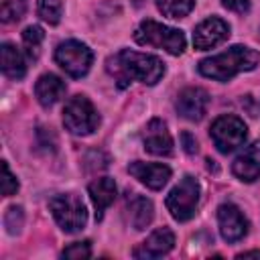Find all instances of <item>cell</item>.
<instances>
[{
	"instance_id": "9a60e30c",
	"label": "cell",
	"mask_w": 260,
	"mask_h": 260,
	"mask_svg": "<svg viewBox=\"0 0 260 260\" xmlns=\"http://www.w3.org/2000/svg\"><path fill=\"white\" fill-rule=\"evenodd\" d=\"M232 173L244 183H252L260 177V140L252 142L236 156L232 165Z\"/></svg>"
},
{
	"instance_id": "d6986e66",
	"label": "cell",
	"mask_w": 260,
	"mask_h": 260,
	"mask_svg": "<svg viewBox=\"0 0 260 260\" xmlns=\"http://www.w3.org/2000/svg\"><path fill=\"white\" fill-rule=\"evenodd\" d=\"M0 67L2 73L10 79H22L26 73V61L18 47L10 43H2L0 47Z\"/></svg>"
},
{
	"instance_id": "cb8c5ba5",
	"label": "cell",
	"mask_w": 260,
	"mask_h": 260,
	"mask_svg": "<svg viewBox=\"0 0 260 260\" xmlns=\"http://www.w3.org/2000/svg\"><path fill=\"white\" fill-rule=\"evenodd\" d=\"M22 223H24L22 207H16V205L8 207V209H6V215H4V228H6V232L14 236V234H18V232H20Z\"/></svg>"
},
{
	"instance_id": "3957f363",
	"label": "cell",
	"mask_w": 260,
	"mask_h": 260,
	"mask_svg": "<svg viewBox=\"0 0 260 260\" xmlns=\"http://www.w3.org/2000/svg\"><path fill=\"white\" fill-rule=\"evenodd\" d=\"M134 41L138 45L165 49L171 55H181L185 51V35L179 28L167 26L156 20H142L134 30Z\"/></svg>"
},
{
	"instance_id": "7c38bea8",
	"label": "cell",
	"mask_w": 260,
	"mask_h": 260,
	"mask_svg": "<svg viewBox=\"0 0 260 260\" xmlns=\"http://www.w3.org/2000/svg\"><path fill=\"white\" fill-rule=\"evenodd\" d=\"M142 142H144L146 152H150V154H156V156L173 154V138L167 130V124L158 118H152L146 124L144 132H142Z\"/></svg>"
},
{
	"instance_id": "52a82bcc",
	"label": "cell",
	"mask_w": 260,
	"mask_h": 260,
	"mask_svg": "<svg viewBox=\"0 0 260 260\" xmlns=\"http://www.w3.org/2000/svg\"><path fill=\"white\" fill-rule=\"evenodd\" d=\"M55 61L57 65L71 77H83L93 61L91 49L81 41H65L55 49Z\"/></svg>"
},
{
	"instance_id": "ba28073f",
	"label": "cell",
	"mask_w": 260,
	"mask_h": 260,
	"mask_svg": "<svg viewBox=\"0 0 260 260\" xmlns=\"http://www.w3.org/2000/svg\"><path fill=\"white\" fill-rule=\"evenodd\" d=\"M246 124L244 120H240L238 116H219L213 124H211V130H209V136L215 144V148L223 154L236 150L238 146H242L246 142Z\"/></svg>"
},
{
	"instance_id": "277c9868",
	"label": "cell",
	"mask_w": 260,
	"mask_h": 260,
	"mask_svg": "<svg viewBox=\"0 0 260 260\" xmlns=\"http://www.w3.org/2000/svg\"><path fill=\"white\" fill-rule=\"evenodd\" d=\"M49 209L65 234H77L87 223L85 203L75 193H61L49 201Z\"/></svg>"
},
{
	"instance_id": "4316f807",
	"label": "cell",
	"mask_w": 260,
	"mask_h": 260,
	"mask_svg": "<svg viewBox=\"0 0 260 260\" xmlns=\"http://www.w3.org/2000/svg\"><path fill=\"white\" fill-rule=\"evenodd\" d=\"M181 144H183V150L187 152V154H195L199 148H197V140L189 134V132H183L181 134Z\"/></svg>"
},
{
	"instance_id": "f1b7e54d",
	"label": "cell",
	"mask_w": 260,
	"mask_h": 260,
	"mask_svg": "<svg viewBox=\"0 0 260 260\" xmlns=\"http://www.w3.org/2000/svg\"><path fill=\"white\" fill-rule=\"evenodd\" d=\"M238 258H260V250H250V252H242V254H238Z\"/></svg>"
},
{
	"instance_id": "5bb4252c",
	"label": "cell",
	"mask_w": 260,
	"mask_h": 260,
	"mask_svg": "<svg viewBox=\"0 0 260 260\" xmlns=\"http://www.w3.org/2000/svg\"><path fill=\"white\" fill-rule=\"evenodd\" d=\"M175 246V234L169 228H158L154 230L138 248H134V258H160L169 254Z\"/></svg>"
},
{
	"instance_id": "484cf974",
	"label": "cell",
	"mask_w": 260,
	"mask_h": 260,
	"mask_svg": "<svg viewBox=\"0 0 260 260\" xmlns=\"http://www.w3.org/2000/svg\"><path fill=\"white\" fill-rule=\"evenodd\" d=\"M18 191V181L16 177L10 173L8 169V162H2V195L4 197H10Z\"/></svg>"
},
{
	"instance_id": "83f0119b",
	"label": "cell",
	"mask_w": 260,
	"mask_h": 260,
	"mask_svg": "<svg viewBox=\"0 0 260 260\" xmlns=\"http://www.w3.org/2000/svg\"><path fill=\"white\" fill-rule=\"evenodd\" d=\"M221 4L234 12H246L250 8V0H221Z\"/></svg>"
},
{
	"instance_id": "603a6c76",
	"label": "cell",
	"mask_w": 260,
	"mask_h": 260,
	"mask_svg": "<svg viewBox=\"0 0 260 260\" xmlns=\"http://www.w3.org/2000/svg\"><path fill=\"white\" fill-rule=\"evenodd\" d=\"M43 39H45V32H43V28L37 26V24L26 26V28L22 30V43H24V47H26V51H28L30 57H37V55H39V47H41Z\"/></svg>"
},
{
	"instance_id": "44dd1931",
	"label": "cell",
	"mask_w": 260,
	"mask_h": 260,
	"mask_svg": "<svg viewBox=\"0 0 260 260\" xmlns=\"http://www.w3.org/2000/svg\"><path fill=\"white\" fill-rule=\"evenodd\" d=\"M26 0H0V18L2 22H16L24 16Z\"/></svg>"
},
{
	"instance_id": "ac0fdd59",
	"label": "cell",
	"mask_w": 260,
	"mask_h": 260,
	"mask_svg": "<svg viewBox=\"0 0 260 260\" xmlns=\"http://www.w3.org/2000/svg\"><path fill=\"white\" fill-rule=\"evenodd\" d=\"M126 211H128V221L134 230H146L154 217L152 201L142 195H132L126 203Z\"/></svg>"
},
{
	"instance_id": "7402d4cb",
	"label": "cell",
	"mask_w": 260,
	"mask_h": 260,
	"mask_svg": "<svg viewBox=\"0 0 260 260\" xmlns=\"http://www.w3.org/2000/svg\"><path fill=\"white\" fill-rule=\"evenodd\" d=\"M37 12L39 16L49 22V24H57L61 20V14H63V6L59 0H39L37 4Z\"/></svg>"
},
{
	"instance_id": "5b68a950",
	"label": "cell",
	"mask_w": 260,
	"mask_h": 260,
	"mask_svg": "<svg viewBox=\"0 0 260 260\" xmlns=\"http://www.w3.org/2000/svg\"><path fill=\"white\" fill-rule=\"evenodd\" d=\"M63 124L75 136H87L100 126V116L85 95H73L63 108Z\"/></svg>"
},
{
	"instance_id": "e0dca14e",
	"label": "cell",
	"mask_w": 260,
	"mask_h": 260,
	"mask_svg": "<svg viewBox=\"0 0 260 260\" xmlns=\"http://www.w3.org/2000/svg\"><path fill=\"white\" fill-rule=\"evenodd\" d=\"M87 191H89L91 203L95 207V219H102L104 217V211L116 199V183L110 177H100V179H95V181L89 183Z\"/></svg>"
},
{
	"instance_id": "30bf717a",
	"label": "cell",
	"mask_w": 260,
	"mask_h": 260,
	"mask_svg": "<svg viewBox=\"0 0 260 260\" xmlns=\"http://www.w3.org/2000/svg\"><path fill=\"white\" fill-rule=\"evenodd\" d=\"M217 223L225 242H238L248 234V219L234 203H221L217 207Z\"/></svg>"
},
{
	"instance_id": "f546056e",
	"label": "cell",
	"mask_w": 260,
	"mask_h": 260,
	"mask_svg": "<svg viewBox=\"0 0 260 260\" xmlns=\"http://www.w3.org/2000/svg\"><path fill=\"white\" fill-rule=\"evenodd\" d=\"M132 2H134V6H140L142 4V0H132Z\"/></svg>"
},
{
	"instance_id": "8992f818",
	"label": "cell",
	"mask_w": 260,
	"mask_h": 260,
	"mask_svg": "<svg viewBox=\"0 0 260 260\" xmlns=\"http://www.w3.org/2000/svg\"><path fill=\"white\" fill-rule=\"evenodd\" d=\"M199 205V183L195 177L185 175L179 185L171 189L167 195V209L177 221H187L195 215Z\"/></svg>"
},
{
	"instance_id": "8fae6325",
	"label": "cell",
	"mask_w": 260,
	"mask_h": 260,
	"mask_svg": "<svg viewBox=\"0 0 260 260\" xmlns=\"http://www.w3.org/2000/svg\"><path fill=\"white\" fill-rule=\"evenodd\" d=\"M228 37H230L228 22L221 20V18H217V16H211V18H205L203 22H199L195 26L193 45L199 51H207V49H213L215 45L223 43Z\"/></svg>"
},
{
	"instance_id": "ffe728a7",
	"label": "cell",
	"mask_w": 260,
	"mask_h": 260,
	"mask_svg": "<svg viewBox=\"0 0 260 260\" xmlns=\"http://www.w3.org/2000/svg\"><path fill=\"white\" fill-rule=\"evenodd\" d=\"M156 8L169 16V18H183L187 16L193 6H195V0H154Z\"/></svg>"
},
{
	"instance_id": "2e32d148",
	"label": "cell",
	"mask_w": 260,
	"mask_h": 260,
	"mask_svg": "<svg viewBox=\"0 0 260 260\" xmlns=\"http://www.w3.org/2000/svg\"><path fill=\"white\" fill-rule=\"evenodd\" d=\"M65 81L53 73H45L37 79L35 83V95L39 100V104L43 108H51L55 106L63 95H65Z\"/></svg>"
},
{
	"instance_id": "9c48e42d",
	"label": "cell",
	"mask_w": 260,
	"mask_h": 260,
	"mask_svg": "<svg viewBox=\"0 0 260 260\" xmlns=\"http://www.w3.org/2000/svg\"><path fill=\"white\" fill-rule=\"evenodd\" d=\"M207 106H209V93L203 87H185L183 91H179L175 102L179 116L189 122H199L205 116Z\"/></svg>"
},
{
	"instance_id": "4fadbf2b",
	"label": "cell",
	"mask_w": 260,
	"mask_h": 260,
	"mask_svg": "<svg viewBox=\"0 0 260 260\" xmlns=\"http://www.w3.org/2000/svg\"><path fill=\"white\" fill-rule=\"evenodd\" d=\"M128 173L138 179L142 185H146L148 189H162L167 185V181L171 179V169L167 165L160 162H142V160H134L128 165Z\"/></svg>"
},
{
	"instance_id": "6da1fadb",
	"label": "cell",
	"mask_w": 260,
	"mask_h": 260,
	"mask_svg": "<svg viewBox=\"0 0 260 260\" xmlns=\"http://www.w3.org/2000/svg\"><path fill=\"white\" fill-rule=\"evenodd\" d=\"M108 73L114 77L118 87H128L132 81H140L146 85H154L165 75V63L146 53L122 49L106 61Z\"/></svg>"
},
{
	"instance_id": "d4e9b609",
	"label": "cell",
	"mask_w": 260,
	"mask_h": 260,
	"mask_svg": "<svg viewBox=\"0 0 260 260\" xmlns=\"http://www.w3.org/2000/svg\"><path fill=\"white\" fill-rule=\"evenodd\" d=\"M61 256L63 258H69V260H85V258L91 256V246H89L87 240L85 242H75V244L67 246Z\"/></svg>"
},
{
	"instance_id": "7a4b0ae2",
	"label": "cell",
	"mask_w": 260,
	"mask_h": 260,
	"mask_svg": "<svg viewBox=\"0 0 260 260\" xmlns=\"http://www.w3.org/2000/svg\"><path fill=\"white\" fill-rule=\"evenodd\" d=\"M260 63V53L246 47V45H234L228 51L207 57L199 61L197 69L201 75L215 79V81H230L242 71H252Z\"/></svg>"
}]
</instances>
